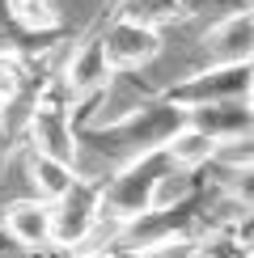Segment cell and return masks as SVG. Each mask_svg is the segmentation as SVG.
I'll return each mask as SVG.
<instances>
[{"mask_svg":"<svg viewBox=\"0 0 254 258\" xmlns=\"http://www.w3.org/2000/svg\"><path fill=\"white\" fill-rule=\"evenodd\" d=\"M204 51L212 63H254V5L233 9L204 30Z\"/></svg>","mask_w":254,"mask_h":258,"instance_id":"obj_9","label":"cell"},{"mask_svg":"<svg viewBox=\"0 0 254 258\" xmlns=\"http://www.w3.org/2000/svg\"><path fill=\"white\" fill-rule=\"evenodd\" d=\"M212 165H216V169H246V165H254V132L237 136V140H225V144H216Z\"/></svg>","mask_w":254,"mask_h":258,"instance_id":"obj_13","label":"cell"},{"mask_svg":"<svg viewBox=\"0 0 254 258\" xmlns=\"http://www.w3.org/2000/svg\"><path fill=\"white\" fill-rule=\"evenodd\" d=\"M119 5H123V0H119ZM106 9H114V0H106Z\"/></svg>","mask_w":254,"mask_h":258,"instance_id":"obj_19","label":"cell"},{"mask_svg":"<svg viewBox=\"0 0 254 258\" xmlns=\"http://www.w3.org/2000/svg\"><path fill=\"white\" fill-rule=\"evenodd\" d=\"M250 85H254V63H208V68L165 85L157 98L195 110V106H216V102H246Z\"/></svg>","mask_w":254,"mask_h":258,"instance_id":"obj_5","label":"cell"},{"mask_svg":"<svg viewBox=\"0 0 254 258\" xmlns=\"http://www.w3.org/2000/svg\"><path fill=\"white\" fill-rule=\"evenodd\" d=\"M77 178H81V174H77L72 165H64V161H51V157H42V153H30V182H34L38 199L55 203V199H59Z\"/></svg>","mask_w":254,"mask_h":258,"instance_id":"obj_12","label":"cell"},{"mask_svg":"<svg viewBox=\"0 0 254 258\" xmlns=\"http://www.w3.org/2000/svg\"><path fill=\"white\" fill-rule=\"evenodd\" d=\"M51 254L89 250L93 233L102 224V178H77L64 195L51 203Z\"/></svg>","mask_w":254,"mask_h":258,"instance_id":"obj_4","label":"cell"},{"mask_svg":"<svg viewBox=\"0 0 254 258\" xmlns=\"http://www.w3.org/2000/svg\"><path fill=\"white\" fill-rule=\"evenodd\" d=\"M165 174H174V161L165 157V148L144 153L136 161H123L114 174L102 178V220L127 224V220L144 216V212L153 208L157 186H161Z\"/></svg>","mask_w":254,"mask_h":258,"instance_id":"obj_3","label":"cell"},{"mask_svg":"<svg viewBox=\"0 0 254 258\" xmlns=\"http://www.w3.org/2000/svg\"><path fill=\"white\" fill-rule=\"evenodd\" d=\"M26 140H30V153H42V157L64 161V165L77 169V157H81L77 102L68 98L59 77H47L38 85L34 102H30V114H26Z\"/></svg>","mask_w":254,"mask_h":258,"instance_id":"obj_2","label":"cell"},{"mask_svg":"<svg viewBox=\"0 0 254 258\" xmlns=\"http://www.w3.org/2000/svg\"><path fill=\"white\" fill-rule=\"evenodd\" d=\"M110 77H114V68H110V59H106V51H102L98 30L85 34L77 47L68 51V59H64V68H59V85L68 89V98L77 102V114H81L89 102H102Z\"/></svg>","mask_w":254,"mask_h":258,"instance_id":"obj_7","label":"cell"},{"mask_svg":"<svg viewBox=\"0 0 254 258\" xmlns=\"http://www.w3.org/2000/svg\"><path fill=\"white\" fill-rule=\"evenodd\" d=\"M5 148H9V114L0 110V157H5Z\"/></svg>","mask_w":254,"mask_h":258,"instance_id":"obj_16","label":"cell"},{"mask_svg":"<svg viewBox=\"0 0 254 258\" xmlns=\"http://www.w3.org/2000/svg\"><path fill=\"white\" fill-rule=\"evenodd\" d=\"M165 157L174 161V169H186V174H204L216 157V144L208 136H199L195 127H182L174 140L165 144Z\"/></svg>","mask_w":254,"mask_h":258,"instance_id":"obj_11","label":"cell"},{"mask_svg":"<svg viewBox=\"0 0 254 258\" xmlns=\"http://www.w3.org/2000/svg\"><path fill=\"white\" fill-rule=\"evenodd\" d=\"M0 229H5V237L13 241V250H51V229H55V220H51V203L47 199H9L5 212H0Z\"/></svg>","mask_w":254,"mask_h":258,"instance_id":"obj_8","label":"cell"},{"mask_svg":"<svg viewBox=\"0 0 254 258\" xmlns=\"http://www.w3.org/2000/svg\"><path fill=\"white\" fill-rule=\"evenodd\" d=\"M123 5H127V13H144V9L157 5V0H123Z\"/></svg>","mask_w":254,"mask_h":258,"instance_id":"obj_17","label":"cell"},{"mask_svg":"<svg viewBox=\"0 0 254 258\" xmlns=\"http://www.w3.org/2000/svg\"><path fill=\"white\" fill-rule=\"evenodd\" d=\"M51 258H136V254L114 250V245H89V250H77V254H51Z\"/></svg>","mask_w":254,"mask_h":258,"instance_id":"obj_15","label":"cell"},{"mask_svg":"<svg viewBox=\"0 0 254 258\" xmlns=\"http://www.w3.org/2000/svg\"><path fill=\"white\" fill-rule=\"evenodd\" d=\"M220 195H225L229 203H237L241 212H254V165H246V169H225Z\"/></svg>","mask_w":254,"mask_h":258,"instance_id":"obj_14","label":"cell"},{"mask_svg":"<svg viewBox=\"0 0 254 258\" xmlns=\"http://www.w3.org/2000/svg\"><path fill=\"white\" fill-rule=\"evenodd\" d=\"M246 102H250V114H254V85H250V98H246Z\"/></svg>","mask_w":254,"mask_h":258,"instance_id":"obj_18","label":"cell"},{"mask_svg":"<svg viewBox=\"0 0 254 258\" xmlns=\"http://www.w3.org/2000/svg\"><path fill=\"white\" fill-rule=\"evenodd\" d=\"M186 127V106H174L165 98H148L140 102L136 110L119 114V119L110 123H85L77 127V144L81 148H93L98 157L106 161H136L144 153H157V148H165L169 140Z\"/></svg>","mask_w":254,"mask_h":258,"instance_id":"obj_1","label":"cell"},{"mask_svg":"<svg viewBox=\"0 0 254 258\" xmlns=\"http://www.w3.org/2000/svg\"><path fill=\"white\" fill-rule=\"evenodd\" d=\"M98 38H102V51L114 72H136L161 55V30L136 13H114L98 30Z\"/></svg>","mask_w":254,"mask_h":258,"instance_id":"obj_6","label":"cell"},{"mask_svg":"<svg viewBox=\"0 0 254 258\" xmlns=\"http://www.w3.org/2000/svg\"><path fill=\"white\" fill-rule=\"evenodd\" d=\"M186 127H195L212 144H225V140H237V136L254 132V114H250V102H216V106L186 110Z\"/></svg>","mask_w":254,"mask_h":258,"instance_id":"obj_10","label":"cell"}]
</instances>
